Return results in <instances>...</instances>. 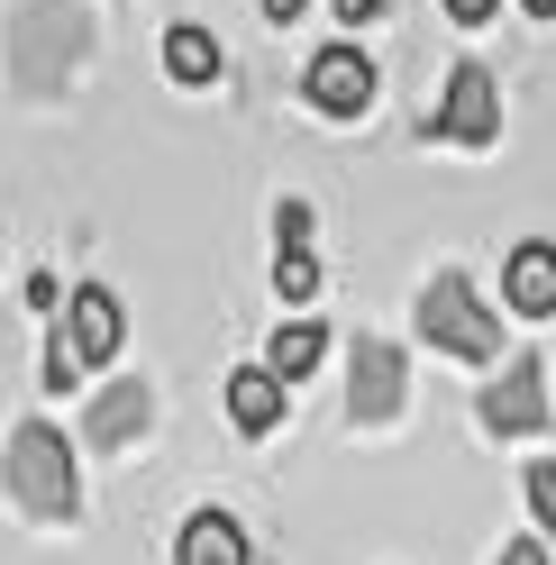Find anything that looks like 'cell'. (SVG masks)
I'll return each instance as SVG.
<instances>
[{"label":"cell","mask_w":556,"mask_h":565,"mask_svg":"<svg viewBox=\"0 0 556 565\" xmlns=\"http://www.w3.org/2000/svg\"><path fill=\"white\" fill-rule=\"evenodd\" d=\"M346 402H356L365 429L402 411V347L393 338H356V347H346Z\"/></svg>","instance_id":"obj_7"},{"label":"cell","mask_w":556,"mask_h":565,"mask_svg":"<svg viewBox=\"0 0 556 565\" xmlns=\"http://www.w3.org/2000/svg\"><path fill=\"white\" fill-rule=\"evenodd\" d=\"M274 292H284V301H310V292H320V265H310V246H284V256H274Z\"/></svg>","instance_id":"obj_15"},{"label":"cell","mask_w":556,"mask_h":565,"mask_svg":"<svg viewBox=\"0 0 556 565\" xmlns=\"http://www.w3.org/2000/svg\"><path fill=\"white\" fill-rule=\"evenodd\" d=\"M46 383H55V393H74V383H83V356H74V347H64V338L46 347Z\"/></svg>","instance_id":"obj_17"},{"label":"cell","mask_w":556,"mask_h":565,"mask_svg":"<svg viewBox=\"0 0 556 565\" xmlns=\"http://www.w3.org/2000/svg\"><path fill=\"white\" fill-rule=\"evenodd\" d=\"M301 92H310V110H329V119H365L374 110V55L365 46H320Z\"/></svg>","instance_id":"obj_4"},{"label":"cell","mask_w":556,"mask_h":565,"mask_svg":"<svg viewBox=\"0 0 556 565\" xmlns=\"http://www.w3.org/2000/svg\"><path fill=\"white\" fill-rule=\"evenodd\" d=\"M520 10H530V19H556V0H520Z\"/></svg>","instance_id":"obj_23"},{"label":"cell","mask_w":556,"mask_h":565,"mask_svg":"<svg viewBox=\"0 0 556 565\" xmlns=\"http://www.w3.org/2000/svg\"><path fill=\"white\" fill-rule=\"evenodd\" d=\"M547 419H556V402H547V365H538V356L502 365L493 393H483V429H493V438H530V429H547Z\"/></svg>","instance_id":"obj_5"},{"label":"cell","mask_w":556,"mask_h":565,"mask_svg":"<svg viewBox=\"0 0 556 565\" xmlns=\"http://www.w3.org/2000/svg\"><path fill=\"white\" fill-rule=\"evenodd\" d=\"M493 565H547V547H530V539H520V547H502Z\"/></svg>","instance_id":"obj_21"},{"label":"cell","mask_w":556,"mask_h":565,"mask_svg":"<svg viewBox=\"0 0 556 565\" xmlns=\"http://www.w3.org/2000/svg\"><path fill=\"white\" fill-rule=\"evenodd\" d=\"M119 338H128V329H119V301L100 292V282H83V292L64 301V347H74L83 365H110V356H119Z\"/></svg>","instance_id":"obj_8"},{"label":"cell","mask_w":556,"mask_h":565,"mask_svg":"<svg viewBox=\"0 0 556 565\" xmlns=\"http://www.w3.org/2000/svg\"><path fill=\"white\" fill-rule=\"evenodd\" d=\"M320 356H329V329H320V320H292V329H274V347H265V374L310 383V374H320Z\"/></svg>","instance_id":"obj_13"},{"label":"cell","mask_w":556,"mask_h":565,"mask_svg":"<svg viewBox=\"0 0 556 565\" xmlns=\"http://www.w3.org/2000/svg\"><path fill=\"white\" fill-rule=\"evenodd\" d=\"M274 237H284V246H310V210L284 201V210H274Z\"/></svg>","instance_id":"obj_18"},{"label":"cell","mask_w":556,"mask_h":565,"mask_svg":"<svg viewBox=\"0 0 556 565\" xmlns=\"http://www.w3.org/2000/svg\"><path fill=\"white\" fill-rule=\"evenodd\" d=\"M173 565H247V529L228 511H192L183 539H173Z\"/></svg>","instance_id":"obj_11"},{"label":"cell","mask_w":556,"mask_h":565,"mask_svg":"<svg viewBox=\"0 0 556 565\" xmlns=\"http://www.w3.org/2000/svg\"><path fill=\"white\" fill-rule=\"evenodd\" d=\"M420 338L447 347V356H466V365H493V356H502V320L474 301L466 274H438L429 292H420Z\"/></svg>","instance_id":"obj_3"},{"label":"cell","mask_w":556,"mask_h":565,"mask_svg":"<svg viewBox=\"0 0 556 565\" xmlns=\"http://www.w3.org/2000/svg\"><path fill=\"white\" fill-rule=\"evenodd\" d=\"M329 10H338L346 28H374V19H384V0H329Z\"/></svg>","instance_id":"obj_20"},{"label":"cell","mask_w":556,"mask_h":565,"mask_svg":"<svg viewBox=\"0 0 556 565\" xmlns=\"http://www.w3.org/2000/svg\"><path fill=\"white\" fill-rule=\"evenodd\" d=\"M520 483H530V511H538V529H547V539H556V466H530V475H520Z\"/></svg>","instance_id":"obj_16"},{"label":"cell","mask_w":556,"mask_h":565,"mask_svg":"<svg viewBox=\"0 0 556 565\" xmlns=\"http://www.w3.org/2000/svg\"><path fill=\"white\" fill-rule=\"evenodd\" d=\"M284 393H292L284 374H265V365H237V374H228V419H237L247 438H265L274 419H284Z\"/></svg>","instance_id":"obj_12"},{"label":"cell","mask_w":556,"mask_h":565,"mask_svg":"<svg viewBox=\"0 0 556 565\" xmlns=\"http://www.w3.org/2000/svg\"><path fill=\"white\" fill-rule=\"evenodd\" d=\"M164 74H173V83H192V92H201V83H220V38H211V28H192V19H183V28H164Z\"/></svg>","instance_id":"obj_14"},{"label":"cell","mask_w":556,"mask_h":565,"mask_svg":"<svg viewBox=\"0 0 556 565\" xmlns=\"http://www.w3.org/2000/svg\"><path fill=\"white\" fill-rule=\"evenodd\" d=\"M0 475H10L19 511H38V520H74V511H83V483H74V447H64V429H46V419L10 429V456H0Z\"/></svg>","instance_id":"obj_1"},{"label":"cell","mask_w":556,"mask_h":565,"mask_svg":"<svg viewBox=\"0 0 556 565\" xmlns=\"http://www.w3.org/2000/svg\"><path fill=\"white\" fill-rule=\"evenodd\" d=\"M83 46H92V28L74 10H55V0H38V10L10 19V83L19 92H64L74 64H83Z\"/></svg>","instance_id":"obj_2"},{"label":"cell","mask_w":556,"mask_h":565,"mask_svg":"<svg viewBox=\"0 0 556 565\" xmlns=\"http://www.w3.org/2000/svg\"><path fill=\"white\" fill-rule=\"evenodd\" d=\"M147 419H156V393H147V383H110V393L83 411V438L110 456V447H128V438H147Z\"/></svg>","instance_id":"obj_10"},{"label":"cell","mask_w":556,"mask_h":565,"mask_svg":"<svg viewBox=\"0 0 556 565\" xmlns=\"http://www.w3.org/2000/svg\"><path fill=\"white\" fill-rule=\"evenodd\" d=\"M502 301L520 310V320H556V246H547V237L511 246V265H502Z\"/></svg>","instance_id":"obj_9"},{"label":"cell","mask_w":556,"mask_h":565,"mask_svg":"<svg viewBox=\"0 0 556 565\" xmlns=\"http://www.w3.org/2000/svg\"><path fill=\"white\" fill-rule=\"evenodd\" d=\"M265 19H284V28H292V19H301V0H265Z\"/></svg>","instance_id":"obj_22"},{"label":"cell","mask_w":556,"mask_h":565,"mask_svg":"<svg viewBox=\"0 0 556 565\" xmlns=\"http://www.w3.org/2000/svg\"><path fill=\"white\" fill-rule=\"evenodd\" d=\"M493 128H502V83L483 74V64H457V74H447V100H438V137L493 147Z\"/></svg>","instance_id":"obj_6"},{"label":"cell","mask_w":556,"mask_h":565,"mask_svg":"<svg viewBox=\"0 0 556 565\" xmlns=\"http://www.w3.org/2000/svg\"><path fill=\"white\" fill-rule=\"evenodd\" d=\"M438 10H447V19H457V28H483V19H493V10H502V0H438Z\"/></svg>","instance_id":"obj_19"}]
</instances>
